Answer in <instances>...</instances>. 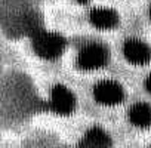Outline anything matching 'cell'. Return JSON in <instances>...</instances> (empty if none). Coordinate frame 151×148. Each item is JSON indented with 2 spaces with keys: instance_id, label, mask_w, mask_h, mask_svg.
I'll return each instance as SVG.
<instances>
[{
  "instance_id": "30bf717a",
  "label": "cell",
  "mask_w": 151,
  "mask_h": 148,
  "mask_svg": "<svg viewBox=\"0 0 151 148\" xmlns=\"http://www.w3.org/2000/svg\"><path fill=\"white\" fill-rule=\"evenodd\" d=\"M145 88H147V91H148V93L151 95V74L147 77V80H145Z\"/></svg>"
},
{
  "instance_id": "277c9868",
  "label": "cell",
  "mask_w": 151,
  "mask_h": 148,
  "mask_svg": "<svg viewBox=\"0 0 151 148\" xmlns=\"http://www.w3.org/2000/svg\"><path fill=\"white\" fill-rule=\"evenodd\" d=\"M49 108L55 113V114H59V116H67V114H71L76 108V98H74V93L62 86V85H58L52 89L50 92V101H49Z\"/></svg>"
},
{
  "instance_id": "ba28073f",
  "label": "cell",
  "mask_w": 151,
  "mask_h": 148,
  "mask_svg": "<svg viewBox=\"0 0 151 148\" xmlns=\"http://www.w3.org/2000/svg\"><path fill=\"white\" fill-rule=\"evenodd\" d=\"M110 135L101 127L89 129L80 141L79 148H111Z\"/></svg>"
},
{
  "instance_id": "6da1fadb",
  "label": "cell",
  "mask_w": 151,
  "mask_h": 148,
  "mask_svg": "<svg viewBox=\"0 0 151 148\" xmlns=\"http://www.w3.org/2000/svg\"><path fill=\"white\" fill-rule=\"evenodd\" d=\"M33 49L45 59H55L62 55L65 49V39L58 33L40 30L33 37Z\"/></svg>"
},
{
  "instance_id": "9c48e42d",
  "label": "cell",
  "mask_w": 151,
  "mask_h": 148,
  "mask_svg": "<svg viewBox=\"0 0 151 148\" xmlns=\"http://www.w3.org/2000/svg\"><path fill=\"white\" fill-rule=\"evenodd\" d=\"M129 120L142 129L151 127V105L145 102H136L129 108Z\"/></svg>"
},
{
  "instance_id": "7a4b0ae2",
  "label": "cell",
  "mask_w": 151,
  "mask_h": 148,
  "mask_svg": "<svg viewBox=\"0 0 151 148\" xmlns=\"http://www.w3.org/2000/svg\"><path fill=\"white\" fill-rule=\"evenodd\" d=\"M110 59V50L105 45L98 42H91L85 45L79 55H77V64L83 70H98L107 65Z\"/></svg>"
},
{
  "instance_id": "3957f363",
  "label": "cell",
  "mask_w": 151,
  "mask_h": 148,
  "mask_svg": "<svg viewBox=\"0 0 151 148\" xmlns=\"http://www.w3.org/2000/svg\"><path fill=\"white\" fill-rule=\"evenodd\" d=\"M95 99L102 105H117L124 99V89L116 80H101L93 88Z\"/></svg>"
},
{
  "instance_id": "52a82bcc",
  "label": "cell",
  "mask_w": 151,
  "mask_h": 148,
  "mask_svg": "<svg viewBox=\"0 0 151 148\" xmlns=\"http://www.w3.org/2000/svg\"><path fill=\"white\" fill-rule=\"evenodd\" d=\"M39 18L34 12H22L17 17H14V19L11 21V30L12 34L18 33V34H27V33H33L37 34L39 30Z\"/></svg>"
},
{
  "instance_id": "8fae6325",
  "label": "cell",
  "mask_w": 151,
  "mask_h": 148,
  "mask_svg": "<svg viewBox=\"0 0 151 148\" xmlns=\"http://www.w3.org/2000/svg\"><path fill=\"white\" fill-rule=\"evenodd\" d=\"M150 18H151V9H150Z\"/></svg>"
},
{
  "instance_id": "8992f818",
  "label": "cell",
  "mask_w": 151,
  "mask_h": 148,
  "mask_svg": "<svg viewBox=\"0 0 151 148\" xmlns=\"http://www.w3.org/2000/svg\"><path fill=\"white\" fill-rule=\"evenodd\" d=\"M89 19L93 27L99 30H111L119 24V15L114 9L110 8H95L91 11Z\"/></svg>"
},
{
  "instance_id": "5b68a950",
  "label": "cell",
  "mask_w": 151,
  "mask_h": 148,
  "mask_svg": "<svg viewBox=\"0 0 151 148\" xmlns=\"http://www.w3.org/2000/svg\"><path fill=\"white\" fill-rule=\"evenodd\" d=\"M123 55L135 65H145L151 61V47L139 39H127L123 45Z\"/></svg>"
}]
</instances>
